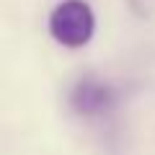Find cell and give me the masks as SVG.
<instances>
[{"label": "cell", "mask_w": 155, "mask_h": 155, "mask_svg": "<svg viewBox=\"0 0 155 155\" xmlns=\"http://www.w3.org/2000/svg\"><path fill=\"white\" fill-rule=\"evenodd\" d=\"M96 16L85 0H65L49 13V34L67 49L85 47L93 39Z\"/></svg>", "instance_id": "cell-1"}, {"label": "cell", "mask_w": 155, "mask_h": 155, "mask_svg": "<svg viewBox=\"0 0 155 155\" xmlns=\"http://www.w3.org/2000/svg\"><path fill=\"white\" fill-rule=\"evenodd\" d=\"M116 104V91L98 78H83L70 91V106L80 116H101Z\"/></svg>", "instance_id": "cell-2"}]
</instances>
